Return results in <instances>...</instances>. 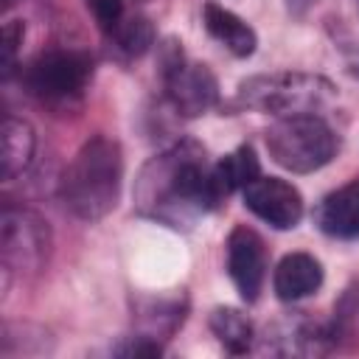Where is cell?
<instances>
[{"label": "cell", "instance_id": "obj_1", "mask_svg": "<svg viewBox=\"0 0 359 359\" xmlns=\"http://www.w3.org/2000/svg\"><path fill=\"white\" fill-rule=\"evenodd\" d=\"M135 199L143 213L180 227V222L219 208L224 194L216 185L213 165L205 160V149L182 140L143 165Z\"/></svg>", "mask_w": 359, "mask_h": 359}, {"label": "cell", "instance_id": "obj_2", "mask_svg": "<svg viewBox=\"0 0 359 359\" xmlns=\"http://www.w3.org/2000/svg\"><path fill=\"white\" fill-rule=\"evenodd\" d=\"M123 185L121 146L107 135H93L73 154L59 180V199L81 222H98L115 210Z\"/></svg>", "mask_w": 359, "mask_h": 359}, {"label": "cell", "instance_id": "obj_3", "mask_svg": "<svg viewBox=\"0 0 359 359\" xmlns=\"http://www.w3.org/2000/svg\"><path fill=\"white\" fill-rule=\"evenodd\" d=\"M337 146L339 140L334 129L314 112L280 115L266 129L269 157L292 174H311L328 165L337 154Z\"/></svg>", "mask_w": 359, "mask_h": 359}, {"label": "cell", "instance_id": "obj_4", "mask_svg": "<svg viewBox=\"0 0 359 359\" xmlns=\"http://www.w3.org/2000/svg\"><path fill=\"white\" fill-rule=\"evenodd\" d=\"M93 79V59L73 48H48L36 53L22 70L20 81L39 104L65 109L81 101Z\"/></svg>", "mask_w": 359, "mask_h": 359}, {"label": "cell", "instance_id": "obj_5", "mask_svg": "<svg viewBox=\"0 0 359 359\" xmlns=\"http://www.w3.org/2000/svg\"><path fill=\"white\" fill-rule=\"evenodd\" d=\"M337 95L334 84L314 73H269L252 76L238 87V104L261 112L275 115H294V112H314L317 107L328 104Z\"/></svg>", "mask_w": 359, "mask_h": 359}, {"label": "cell", "instance_id": "obj_6", "mask_svg": "<svg viewBox=\"0 0 359 359\" xmlns=\"http://www.w3.org/2000/svg\"><path fill=\"white\" fill-rule=\"evenodd\" d=\"M160 76L168 101L185 118L205 115L219 104V81L208 65L188 62L182 48L168 39L160 48Z\"/></svg>", "mask_w": 359, "mask_h": 359}, {"label": "cell", "instance_id": "obj_7", "mask_svg": "<svg viewBox=\"0 0 359 359\" xmlns=\"http://www.w3.org/2000/svg\"><path fill=\"white\" fill-rule=\"evenodd\" d=\"M3 269L8 272H39L50 252V230L48 224L25 210V208H3Z\"/></svg>", "mask_w": 359, "mask_h": 359}, {"label": "cell", "instance_id": "obj_8", "mask_svg": "<svg viewBox=\"0 0 359 359\" xmlns=\"http://www.w3.org/2000/svg\"><path fill=\"white\" fill-rule=\"evenodd\" d=\"M244 208L275 230H292L303 219L300 191L280 177H255L244 191Z\"/></svg>", "mask_w": 359, "mask_h": 359}, {"label": "cell", "instance_id": "obj_9", "mask_svg": "<svg viewBox=\"0 0 359 359\" xmlns=\"http://www.w3.org/2000/svg\"><path fill=\"white\" fill-rule=\"evenodd\" d=\"M227 275L247 303L258 300L266 278V252L261 236L244 224L227 236Z\"/></svg>", "mask_w": 359, "mask_h": 359}, {"label": "cell", "instance_id": "obj_10", "mask_svg": "<svg viewBox=\"0 0 359 359\" xmlns=\"http://www.w3.org/2000/svg\"><path fill=\"white\" fill-rule=\"evenodd\" d=\"M314 222L331 238L359 241V180H351L323 196L314 210Z\"/></svg>", "mask_w": 359, "mask_h": 359}, {"label": "cell", "instance_id": "obj_11", "mask_svg": "<svg viewBox=\"0 0 359 359\" xmlns=\"http://www.w3.org/2000/svg\"><path fill=\"white\" fill-rule=\"evenodd\" d=\"M323 264L309 252H289L278 261L272 275V289L283 303L303 300L323 286Z\"/></svg>", "mask_w": 359, "mask_h": 359}, {"label": "cell", "instance_id": "obj_12", "mask_svg": "<svg viewBox=\"0 0 359 359\" xmlns=\"http://www.w3.org/2000/svg\"><path fill=\"white\" fill-rule=\"evenodd\" d=\"M202 22H205L208 34H210L216 42H222L233 56L247 59V56L255 53V45H258L255 31H252L238 14H233L230 8L219 6V3H205V8H202Z\"/></svg>", "mask_w": 359, "mask_h": 359}, {"label": "cell", "instance_id": "obj_13", "mask_svg": "<svg viewBox=\"0 0 359 359\" xmlns=\"http://www.w3.org/2000/svg\"><path fill=\"white\" fill-rule=\"evenodd\" d=\"M34 149H36V135L31 123L22 118L6 115L3 121V180L20 177L31 165Z\"/></svg>", "mask_w": 359, "mask_h": 359}, {"label": "cell", "instance_id": "obj_14", "mask_svg": "<svg viewBox=\"0 0 359 359\" xmlns=\"http://www.w3.org/2000/svg\"><path fill=\"white\" fill-rule=\"evenodd\" d=\"M213 177L224 196H230L233 191H244L255 177H261V165L252 146H238L219 163H213Z\"/></svg>", "mask_w": 359, "mask_h": 359}, {"label": "cell", "instance_id": "obj_15", "mask_svg": "<svg viewBox=\"0 0 359 359\" xmlns=\"http://www.w3.org/2000/svg\"><path fill=\"white\" fill-rule=\"evenodd\" d=\"M210 331L230 353H247L252 345V323L230 306H219L210 314Z\"/></svg>", "mask_w": 359, "mask_h": 359}, {"label": "cell", "instance_id": "obj_16", "mask_svg": "<svg viewBox=\"0 0 359 359\" xmlns=\"http://www.w3.org/2000/svg\"><path fill=\"white\" fill-rule=\"evenodd\" d=\"M109 39H112V45H115L118 50H123L126 56H143V53L154 45L157 31H154V25H151V20H149L146 14L132 11V14L118 25V31H115Z\"/></svg>", "mask_w": 359, "mask_h": 359}, {"label": "cell", "instance_id": "obj_17", "mask_svg": "<svg viewBox=\"0 0 359 359\" xmlns=\"http://www.w3.org/2000/svg\"><path fill=\"white\" fill-rule=\"evenodd\" d=\"M87 8H90L95 25H98L107 36H112V34L118 31V25L132 14V11L126 8V0H87Z\"/></svg>", "mask_w": 359, "mask_h": 359}, {"label": "cell", "instance_id": "obj_18", "mask_svg": "<svg viewBox=\"0 0 359 359\" xmlns=\"http://www.w3.org/2000/svg\"><path fill=\"white\" fill-rule=\"evenodd\" d=\"M25 39V22L22 20H8L3 28V76L8 79L11 70L17 67V53Z\"/></svg>", "mask_w": 359, "mask_h": 359}, {"label": "cell", "instance_id": "obj_19", "mask_svg": "<svg viewBox=\"0 0 359 359\" xmlns=\"http://www.w3.org/2000/svg\"><path fill=\"white\" fill-rule=\"evenodd\" d=\"M115 353H121V356H160L163 345L151 337H132L126 345H118Z\"/></svg>", "mask_w": 359, "mask_h": 359}]
</instances>
